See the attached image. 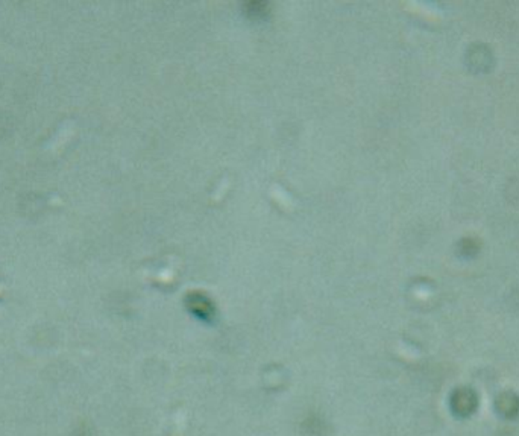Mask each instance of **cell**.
I'll return each mask as SVG.
<instances>
[{"instance_id":"obj_2","label":"cell","mask_w":519,"mask_h":436,"mask_svg":"<svg viewBox=\"0 0 519 436\" xmlns=\"http://www.w3.org/2000/svg\"><path fill=\"white\" fill-rule=\"evenodd\" d=\"M495 409L502 418H515L519 414V397L513 392H502L495 401Z\"/></svg>"},{"instance_id":"obj_1","label":"cell","mask_w":519,"mask_h":436,"mask_svg":"<svg viewBox=\"0 0 519 436\" xmlns=\"http://www.w3.org/2000/svg\"><path fill=\"white\" fill-rule=\"evenodd\" d=\"M451 410L455 417H469L477 409V395L468 388H460L451 395Z\"/></svg>"}]
</instances>
